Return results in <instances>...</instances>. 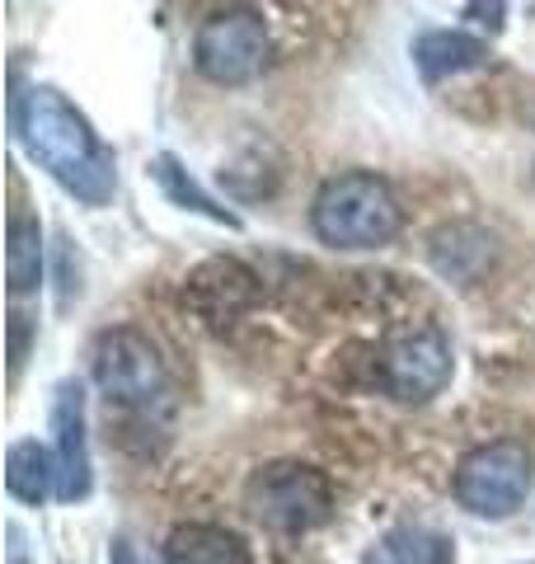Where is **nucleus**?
<instances>
[{"instance_id": "1", "label": "nucleus", "mask_w": 535, "mask_h": 564, "mask_svg": "<svg viewBox=\"0 0 535 564\" xmlns=\"http://www.w3.org/2000/svg\"><path fill=\"white\" fill-rule=\"evenodd\" d=\"M10 128L20 137V147L29 151V161L47 170L70 198H80L85 207H103L118 188L113 151L99 141V132L85 122V113L52 85H20L14 76L10 95Z\"/></svg>"}, {"instance_id": "2", "label": "nucleus", "mask_w": 535, "mask_h": 564, "mask_svg": "<svg viewBox=\"0 0 535 564\" xmlns=\"http://www.w3.org/2000/svg\"><path fill=\"white\" fill-rule=\"evenodd\" d=\"M310 226L329 250H381L400 236L404 207L381 174L348 170L319 184L310 203Z\"/></svg>"}, {"instance_id": "3", "label": "nucleus", "mask_w": 535, "mask_h": 564, "mask_svg": "<svg viewBox=\"0 0 535 564\" xmlns=\"http://www.w3.org/2000/svg\"><path fill=\"white\" fill-rule=\"evenodd\" d=\"M244 508L277 536H306L334 518V485L306 462H268L249 475Z\"/></svg>"}, {"instance_id": "4", "label": "nucleus", "mask_w": 535, "mask_h": 564, "mask_svg": "<svg viewBox=\"0 0 535 564\" xmlns=\"http://www.w3.org/2000/svg\"><path fill=\"white\" fill-rule=\"evenodd\" d=\"M531 475H535V462H531V452L522 443H512V437H503V443H484V447L460 456L456 503L474 518L503 522L526 503Z\"/></svg>"}, {"instance_id": "5", "label": "nucleus", "mask_w": 535, "mask_h": 564, "mask_svg": "<svg viewBox=\"0 0 535 564\" xmlns=\"http://www.w3.org/2000/svg\"><path fill=\"white\" fill-rule=\"evenodd\" d=\"M268 24L254 10H217L198 24L193 66L211 85H249L268 66Z\"/></svg>"}, {"instance_id": "6", "label": "nucleus", "mask_w": 535, "mask_h": 564, "mask_svg": "<svg viewBox=\"0 0 535 564\" xmlns=\"http://www.w3.org/2000/svg\"><path fill=\"white\" fill-rule=\"evenodd\" d=\"M451 372H456V358L437 325L400 329L381 344V391L395 395L400 404H423L441 395Z\"/></svg>"}, {"instance_id": "7", "label": "nucleus", "mask_w": 535, "mask_h": 564, "mask_svg": "<svg viewBox=\"0 0 535 564\" xmlns=\"http://www.w3.org/2000/svg\"><path fill=\"white\" fill-rule=\"evenodd\" d=\"M95 386L109 404H132V410H151L165 395V362H160L155 344L132 325L103 329L95 344Z\"/></svg>"}, {"instance_id": "8", "label": "nucleus", "mask_w": 535, "mask_h": 564, "mask_svg": "<svg viewBox=\"0 0 535 564\" xmlns=\"http://www.w3.org/2000/svg\"><path fill=\"white\" fill-rule=\"evenodd\" d=\"M52 437H57V503L89 499L95 466H89V437H85V386L66 377L52 395Z\"/></svg>"}, {"instance_id": "9", "label": "nucleus", "mask_w": 535, "mask_h": 564, "mask_svg": "<svg viewBox=\"0 0 535 564\" xmlns=\"http://www.w3.org/2000/svg\"><path fill=\"white\" fill-rule=\"evenodd\" d=\"M263 296L259 288V273L240 259H207L188 273V288H184V306L198 311L207 325H226V321H240V315L254 306Z\"/></svg>"}, {"instance_id": "10", "label": "nucleus", "mask_w": 535, "mask_h": 564, "mask_svg": "<svg viewBox=\"0 0 535 564\" xmlns=\"http://www.w3.org/2000/svg\"><path fill=\"white\" fill-rule=\"evenodd\" d=\"M489 57H493L489 43L474 39V33H460V29H427L414 39V66L427 85L489 66Z\"/></svg>"}, {"instance_id": "11", "label": "nucleus", "mask_w": 535, "mask_h": 564, "mask_svg": "<svg viewBox=\"0 0 535 564\" xmlns=\"http://www.w3.org/2000/svg\"><path fill=\"white\" fill-rule=\"evenodd\" d=\"M362 564H456V541L423 522H400L362 551Z\"/></svg>"}, {"instance_id": "12", "label": "nucleus", "mask_w": 535, "mask_h": 564, "mask_svg": "<svg viewBox=\"0 0 535 564\" xmlns=\"http://www.w3.org/2000/svg\"><path fill=\"white\" fill-rule=\"evenodd\" d=\"M165 564H254V555L217 522H184L165 541Z\"/></svg>"}, {"instance_id": "13", "label": "nucleus", "mask_w": 535, "mask_h": 564, "mask_svg": "<svg viewBox=\"0 0 535 564\" xmlns=\"http://www.w3.org/2000/svg\"><path fill=\"white\" fill-rule=\"evenodd\" d=\"M6 489L20 503H47L57 499V452L39 447L33 437H20L6 452Z\"/></svg>"}, {"instance_id": "14", "label": "nucleus", "mask_w": 535, "mask_h": 564, "mask_svg": "<svg viewBox=\"0 0 535 564\" xmlns=\"http://www.w3.org/2000/svg\"><path fill=\"white\" fill-rule=\"evenodd\" d=\"M6 278H10V296H29L43 282V231L24 212H10L6 226Z\"/></svg>"}, {"instance_id": "15", "label": "nucleus", "mask_w": 535, "mask_h": 564, "mask_svg": "<svg viewBox=\"0 0 535 564\" xmlns=\"http://www.w3.org/2000/svg\"><path fill=\"white\" fill-rule=\"evenodd\" d=\"M151 174H155V184L165 188V198L174 203V207H184V212H198V217H207V221H217V226H230V231H236L240 226V217L230 207H221L217 198H211V193L193 180V174L178 165V155H155L151 161Z\"/></svg>"}, {"instance_id": "16", "label": "nucleus", "mask_w": 535, "mask_h": 564, "mask_svg": "<svg viewBox=\"0 0 535 564\" xmlns=\"http://www.w3.org/2000/svg\"><path fill=\"white\" fill-rule=\"evenodd\" d=\"M489 254H493V240L484 231H474V226H441L433 236V263L441 278L470 282L489 263Z\"/></svg>"}, {"instance_id": "17", "label": "nucleus", "mask_w": 535, "mask_h": 564, "mask_svg": "<svg viewBox=\"0 0 535 564\" xmlns=\"http://www.w3.org/2000/svg\"><path fill=\"white\" fill-rule=\"evenodd\" d=\"M29 358V315H10V377H20V367Z\"/></svg>"}, {"instance_id": "18", "label": "nucleus", "mask_w": 535, "mask_h": 564, "mask_svg": "<svg viewBox=\"0 0 535 564\" xmlns=\"http://www.w3.org/2000/svg\"><path fill=\"white\" fill-rule=\"evenodd\" d=\"M109 560H113V564H151V560H141V551H137V545H132L128 536H118V541H113Z\"/></svg>"}, {"instance_id": "19", "label": "nucleus", "mask_w": 535, "mask_h": 564, "mask_svg": "<svg viewBox=\"0 0 535 564\" xmlns=\"http://www.w3.org/2000/svg\"><path fill=\"white\" fill-rule=\"evenodd\" d=\"M6 541H10V564H29L24 560V532H20V522L6 527Z\"/></svg>"}]
</instances>
